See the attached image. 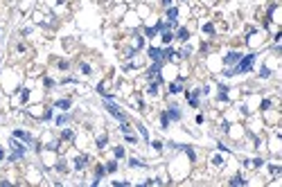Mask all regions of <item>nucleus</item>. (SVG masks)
<instances>
[{"instance_id":"f257e3e1","label":"nucleus","mask_w":282,"mask_h":187,"mask_svg":"<svg viewBox=\"0 0 282 187\" xmlns=\"http://www.w3.org/2000/svg\"><path fill=\"white\" fill-rule=\"evenodd\" d=\"M253 61H255V54H246V57H242V59H239L237 68L228 70L226 74H239V72H248V70L253 68Z\"/></svg>"},{"instance_id":"f03ea898","label":"nucleus","mask_w":282,"mask_h":187,"mask_svg":"<svg viewBox=\"0 0 282 187\" xmlns=\"http://www.w3.org/2000/svg\"><path fill=\"white\" fill-rule=\"evenodd\" d=\"M106 111H108V113H111L113 117H118L120 122H124V113H122V111H120V108H118L115 104H111V101H108V104H106Z\"/></svg>"},{"instance_id":"7ed1b4c3","label":"nucleus","mask_w":282,"mask_h":187,"mask_svg":"<svg viewBox=\"0 0 282 187\" xmlns=\"http://www.w3.org/2000/svg\"><path fill=\"white\" fill-rule=\"evenodd\" d=\"M239 59H242V54H239V52H230L228 57H223V63H226V65H230V63H237Z\"/></svg>"},{"instance_id":"20e7f679","label":"nucleus","mask_w":282,"mask_h":187,"mask_svg":"<svg viewBox=\"0 0 282 187\" xmlns=\"http://www.w3.org/2000/svg\"><path fill=\"white\" fill-rule=\"evenodd\" d=\"M160 65H162V61H156L151 68H149V72H147V77L151 79V77H158V72H160Z\"/></svg>"},{"instance_id":"39448f33","label":"nucleus","mask_w":282,"mask_h":187,"mask_svg":"<svg viewBox=\"0 0 282 187\" xmlns=\"http://www.w3.org/2000/svg\"><path fill=\"white\" fill-rule=\"evenodd\" d=\"M199 95H201V90H194V93H188V101L196 108L199 106Z\"/></svg>"},{"instance_id":"423d86ee","label":"nucleus","mask_w":282,"mask_h":187,"mask_svg":"<svg viewBox=\"0 0 282 187\" xmlns=\"http://www.w3.org/2000/svg\"><path fill=\"white\" fill-rule=\"evenodd\" d=\"M167 18H169V23H176V18H178V9H176V7H169V9H167Z\"/></svg>"},{"instance_id":"0eeeda50","label":"nucleus","mask_w":282,"mask_h":187,"mask_svg":"<svg viewBox=\"0 0 282 187\" xmlns=\"http://www.w3.org/2000/svg\"><path fill=\"white\" fill-rule=\"evenodd\" d=\"M160 54H162V50H158V47H149V57H151L154 61H162Z\"/></svg>"},{"instance_id":"6e6552de","label":"nucleus","mask_w":282,"mask_h":187,"mask_svg":"<svg viewBox=\"0 0 282 187\" xmlns=\"http://www.w3.org/2000/svg\"><path fill=\"white\" fill-rule=\"evenodd\" d=\"M86 160H88L86 156H79L77 160H75V169H77V171H79V169H84V167H86Z\"/></svg>"},{"instance_id":"1a4fd4ad","label":"nucleus","mask_w":282,"mask_h":187,"mask_svg":"<svg viewBox=\"0 0 282 187\" xmlns=\"http://www.w3.org/2000/svg\"><path fill=\"white\" fill-rule=\"evenodd\" d=\"M174 54H176V52H174L172 47H165L162 54H160V59H167V61H169V59H174Z\"/></svg>"},{"instance_id":"9d476101","label":"nucleus","mask_w":282,"mask_h":187,"mask_svg":"<svg viewBox=\"0 0 282 187\" xmlns=\"http://www.w3.org/2000/svg\"><path fill=\"white\" fill-rule=\"evenodd\" d=\"M167 115H169L172 120H181V113H178V108H176V106H169V111H167Z\"/></svg>"},{"instance_id":"9b49d317","label":"nucleus","mask_w":282,"mask_h":187,"mask_svg":"<svg viewBox=\"0 0 282 187\" xmlns=\"http://www.w3.org/2000/svg\"><path fill=\"white\" fill-rule=\"evenodd\" d=\"M14 138H20V140H25V142H32L30 133H25V131H14Z\"/></svg>"},{"instance_id":"f8f14e48","label":"nucleus","mask_w":282,"mask_h":187,"mask_svg":"<svg viewBox=\"0 0 282 187\" xmlns=\"http://www.w3.org/2000/svg\"><path fill=\"white\" fill-rule=\"evenodd\" d=\"M181 90H183V88H181V84H178V81H176V84H169V93H172V95L181 93Z\"/></svg>"},{"instance_id":"ddd939ff","label":"nucleus","mask_w":282,"mask_h":187,"mask_svg":"<svg viewBox=\"0 0 282 187\" xmlns=\"http://www.w3.org/2000/svg\"><path fill=\"white\" fill-rule=\"evenodd\" d=\"M160 126H162V128H167V126H169V115H167V113H162V115H160Z\"/></svg>"},{"instance_id":"4468645a","label":"nucleus","mask_w":282,"mask_h":187,"mask_svg":"<svg viewBox=\"0 0 282 187\" xmlns=\"http://www.w3.org/2000/svg\"><path fill=\"white\" fill-rule=\"evenodd\" d=\"M178 38H181V41H188V38H190V32L185 30V27H181V30H178Z\"/></svg>"},{"instance_id":"2eb2a0df","label":"nucleus","mask_w":282,"mask_h":187,"mask_svg":"<svg viewBox=\"0 0 282 187\" xmlns=\"http://www.w3.org/2000/svg\"><path fill=\"white\" fill-rule=\"evenodd\" d=\"M129 165H131V167H145V162H142V160H138V158H131V160H129Z\"/></svg>"},{"instance_id":"dca6fc26","label":"nucleus","mask_w":282,"mask_h":187,"mask_svg":"<svg viewBox=\"0 0 282 187\" xmlns=\"http://www.w3.org/2000/svg\"><path fill=\"white\" fill-rule=\"evenodd\" d=\"M230 185H246V180H244L242 176H235V178L230 180Z\"/></svg>"},{"instance_id":"f3484780","label":"nucleus","mask_w":282,"mask_h":187,"mask_svg":"<svg viewBox=\"0 0 282 187\" xmlns=\"http://www.w3.org/2000/svg\"><path fill=\"white\" fill-rule=\"evenodd\" d=\"M158 84H160V79H156V84H151V86H149V90H147V93H149V95H156V93H158Z\"/></svg>"},{"instance_id":"a211bd4d","label":"nucleus","mask_w":282,"mask_h":187,"mask_svg":"<svg viewBox=\"0 0 282 187\" xmlns=\"http://www.w3.org/2000/svg\"><path fill=\"white\" fill-rule=\"evenodd\" d=\"M68 106H70V101H68V99H59V101H57V108H63V111H65Z\"/></svg>"},{"instance_id":"6ab92c4d","label":"nucleus","mask_w":282,"mask_h":187,"mask_svg":"<svg viewBox=\"0 0 282 187\" xmlns=\"http://www.w3.org/2000/svg\"><path fill=\"white\" fill-rule=\"evenodd\" d=\"M97 147H99V149H104V147H106V135L97 138Z\"/></svg>"},{"instance_id":"aec40b11","label":"nucleus","mask_w":282,"mask_h":187,"mask_svg":"<svg viewBox=\"0 0 282 187\" xmlns=\"http://www.w3.org/2000/svg\"><path fill=\"white\" fill-rule=\"evenodd\" d=\"M203 32H205V34H215V25H210V23L203 25Z\"/></svg>"},{"instance_id":"412c9836","label":"nucleus","mask_w":282,"mask_h":187,"mask_svg":"<svg viewBox=\"0 0 282 187\" xmlns=\"http://www.w3.org/2000/svg\"><path fill=\"white\" fill-rule=\"evenodd\" d=\"M172 38H174V34H172V32H165V34H162V41H165V43H169Z\"/></svg>"},{"instance_id":"4be33fe9","label":"nucleus","mask_w":282,"mask_h":187,"mask_svg":"<svg viewBox=\"0 0 282 187\" xmlns=\"http://www.w3.org/2000/svg\"><path fill=\"white\" fill-rule=\"evenodd\" d=\"M61 138H63V140H72V131H68V128H65V131L61 133Z\"/></svg>"},{"instance_id":"5701e85b","label":"nucleus","mask_w":282,"mask_h":187,"mask_svg":"<svg viewBox=\"0 0 282 187\" xmlns=\"http://www.w3.org/2000/svg\"><path fill=\"white\" fill-rule=\"evenodd\" d=\"M145 34H147V36H149V38H151V36H156V34H158V30H156V27H149V30L145 32Z\"/></svg>"},{"instance_id":"b1692460","label":"nucleus","mask_w":282,"mask_h":187,"mask_svg":"<svg viewBox=\"0 0 282 187\" xmlns=\"http://www.w3.org/2000/svg\"><path fill=\"white\" fill-rule=\"evenodd\" d=\"M81 72H84V74H90V65H88V63H81Z\"/></svg>"},{"instance_id":"393cba45","label":"nucleus","mask_w":282,"mask_h":187,"mask_svg":"<svg viewBox=\"0 0 282 187\" xmlns=\"http://www.w3.org/2000/svg\"><path fill=\"white\" fill-rule=\"evenodd\" d=\"M138 131L142 133V138H149V133H147V128H145V126H142V124H138Z\"/></svg>"},{"instance_id":"a878e982","label":"nucleus","mask_w":282,"mask_h":187,"mask_svg":"<svg viewBox=\"0 0 282 187\" xmlns=\"http://www.w3.org/2000/svg\"><path fill=\"white\" fill-rule=\"evenodd\" d=\"M124 156V149L122 147H115V158H122Z\"/></svg>"},{"instance_id":"bb28decb","label":"nucleus","mask_w":282,"mask_h":187,"mask_svg":"<svg viewBox=\"0 0 282 187\" xmlns=\"http://www.w3.org/2000/svg\"><path fill=\"white\" fill-rule=\"evenodd\" d=\"M269 74H271V72H269V68H262V70H260V77H264V79H266Z\"/></svg>"},{"instance_id":"cd10ccee","label":"nucleus","mask_w":282,"mask_h":187,"mask_svg":"<svg viewBox=\"0 0 282 187\" xmlns=\"http://www.w3.org/2000/svg\"><path fill=\"white\" fill-rule=\"evenodd\" d=\"M115 169H118L115 162H108V165H106V171H115Z\"/></svg>"},{"instance_id":"c85d7f7f","label":"nucleus","mask_w":282,"mask_h":187,"mask_svg":"<svg viewBox=\"0 0 282 187\" xmlns=\"http://www.w3.org/2000/svg\"><path fill=\"white\" fill-rule=\"evenodd\" d=\"M104 171H106V167H97V171H95L97 174V180H99V176H104Z\"/></svg>"},{"instance_id":"c756f323","label":"nucleus","mask_w":282,"mask_h":187,"mask_svg":"<svg viewBox=\"0 0 282 187\" xmlns=\"http://www.w3.org/2000/svg\"><path fill=\"white\" fill-rule=\"evenodd\" d=\"M151 144H154V149H156V151H160V149H162V142H158V140H156V142H151Z\"/></svg>"},{"instance_id":"7c9ffc66","label":"nucleus","mask_w":282,"mask_h":187,"mask_svg":"<svg viewBox=\"0 0 282 187\" xmlns=\"http://www.w3.org/2000/svg\"><path fill=\"white\" fill-rule=\"evenodd\" d=\"M120 128H122V133H124V135H126V133H131V131H129V124H122Z\"/></svg>"},{"instance_id":"2f4dec72","label":"nucleus","mask_w":282,"mask_h":187,"mask_svg":"<svg viewBox=\"0 0 282 187\" xmlns=\"http://www.w3.org/2000/svg\"><path fill=\"white\" fill-rule=\"evenodd\" d=\"M162 5H165V7H169V5H172V0H162Z\"/></svg>"},{"instance_id":"473e14b6","label":"nucleus","mask_w":282,"mask_h":187,"mask_svg":"<svg viewBox=\"0 0 282 187\" xmlns=\"http://www.w3.org/2000/svg\"><path fill=\"white\" fill-rule=\"evenodd\" d=\"M2 156H5V151H2V149H0V158H2Z\"/></svg>"}]
</instances>
